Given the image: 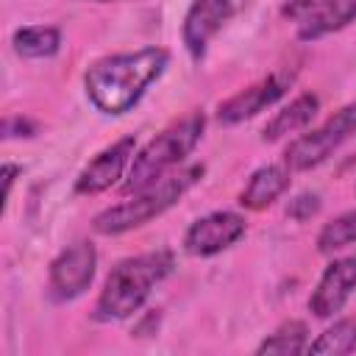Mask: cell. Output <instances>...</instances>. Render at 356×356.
I'll list each match as a JSON object with an SVG mask.
<instances>
[{"instance_id":"ffe728a7","label":"cell","mask_w":356,"mask_h":356,"mask_svg":"<svg viewBox=\"0 0 356 356\" xmlns=\"http://www.w3.org/2000/svg\"><path fill=\"white\" fill-rule=\"evenodd\" d=\"M36 136V122L22 117V114H11L3 120V139H31Z\"/></svg>"},{"instance_id":"8fae6325","label":"cell","mask_w":356,"mask_h":356,"mask_svg":"<svg viewBox=\"0 0 356 356\" xmlns=\"http://www.w3.org/2000/svg\"><path fill=\"white\" fill-rule=\"evenodd\" d=\"M134 150H136V139L134 136H122L117 139L114 145L103 147L75 178V192L78 195H100L106 189H111L125 167H131V159H134Z\"/></svg>"},{"instance_id":"44dd1931","label":"cell","mask_w":356,"mask_h":356,"mask_svg":"<svg viewBox=\"0 0 356 356\" xmlns=\"http://www.w3.org/2000/svg\"><path fill=\"white\" fill-rule=\"evenodd\" d=\"M325 3L328 0H286L284 8H281V14L286 19H292V22H303L306 17H312L314 11H320Z\"/></svg>"},{"instance_id":"7a4b0ae2","label":"cell","mask_w":356,"mask_h":356,"mask_svg":"<svg viewBox=\"0 0 356 356\" xmlns=\"http://www.w3.org/2000/svg\"><path fill=\"white\" fill-rule=\"evenodd\" d=\"M172 267H175V256L167 248L120 259L108 270L103 289L95 300V320L120 323L136 314L147 303L150 292L172 273Z\"/></svg>"},{"instance_id":"7402d4cb","label":"cell","mask_w":356,"mask_h":356,"mask_svg":"<svg viewBox=\"0 0 356 356\" xmlns=\"http://www.w3.org/2000/svg\"><path fill=\"white\" fill-rule=\"evenodd\" d=\"M17 172H19V167H17V164H3V200H8Z\"/></svg>"},{"instance_id":"9a60e30c","label":"cell","mask_w":356,"mask_h":356,"mask_svg":"<svg viewBox=\"0 0 356 356\" xmlns=\"http://www.w3.org/2000/svg\"><path fill=\"white\" fill-rule=\"evenodd\" d=\"M11 44L22 58H50L61 47V31L56 25H22L11 33Z\"/></svg>"},{"instance_id":"8992f818","label":"cell","mask_w":356,"mask_h":356,"mask_svg":"<svg viewBox=\"0 0 356 356\" xmlns=\"http://www.w3.org/2000/svg\"><path fill=\"white\" fill-rule=\"evenodd\" d=\"M95 273H97V248L89 239H78L50 261L47 295L56 303H70L92 286Z\"/></svg>"},{"instance_id":"7c38bea8","label":"cell","mask_w":356,"mask_h":356,"mask_svg":"<svg viewBox=\"0 0 356 356\" xmlns=\"http://www.w3.org/2000/svg\"><path fill=\"white\" fill-rule=\"evenodd\" d=\"M289 189V167L284 164H264L248 175V184L242 186L236 203L250 211H261L273 206L284 192Z\"/></svg>"},{"instance_id":"603a6c76","label":"cell","mask_w":356,"mask_h":356,"mask_svg":"<svg viewBox=\"0 0 356 356\" xmlns=\"http://www.w3.org/2000/svg\"><path fill=\"white\" fill-rule=\"evenodd\" d=\"M95 3H114V0H95Z\"/></svg>"},{"instance_id":"4fadbf2b","label":"cell","mask_w":356,"mask_h":356,"mask_svg":"<svg viewBox=\"0 0 356 356\" xmlns=\"http://www.w3.org/2000/svg\"><path fill=\"white\" fill-rule=\"evenodd\" d=\"M317 111H320V97L314 92H303V95H298L295 100H289L281 111H275L264 122L261 139L264 142H278V139H284L289 134H298V131H303L317 117Z\"/></svg>"},{"instance_id":"3957f363","label":"cell","mask_w":356,"mask_h":356,"mask_svg":"<svg viewBox=\"0 0 356 356\" xmlns=\"http://www.w3.org/2000/svg\"><path fill=\"white\" fill-rule=\"evenodd\" d=\"M203 172H206L203 164H189L178 172H167L159 181H153L150 186L134 192V197L100 211L92 220V228L103 236H120V234H128L134 228H142L150 220L161 217L167 209H172L203 178Z\"/></svg>"},{"instance_id":"6da1fadb","label":"cell","mask_w":356,"mask_h":356,"mask_svg":"<svg viewBox=\"0 0 356 356\" xmlns=\"http://www.w3.org/2000/svg\"><path fill=\"white\" fill-rule=\"evenodd\" d=\"M170 64V53L164 47H139L134 53H114L97 58L83 72V89L89 103L108 117H120L131 111L153 81Z\"/></svg>"},{"instance_id":"30bf717a","label":"cell","mask_w":356,"mask_h":356,"mask_svg":"<svg viewBox=\"0 0 356 356\" xmlns=\"http://www.w3.org/2000/svg\"><path fill=\"white\" fill-rule=\"evenodd\" d=\"M356 289V253L334 259L309 295V312L320 320L339 314Z\"/></svg>"},{"instance_id":"52a82bcc","label":"cell","mask_w":356,"mask_h":356,"mask_svg":"<svg viewBox=\"0 0 356 356\" xmlns=\"http://www.w3.org/2000/svg\"><path fill=\"white\" fill-rule=\"evenodd\" d=\"M292 81H295L292 72H270V75L259 78L256 83L239 89L236 95H231L228 100H222L217 106L220 125H239V122L261 114L264 108H270L273 103H278L286 95Z\"/></svg>"},{"instance_id":"ba28073f","label":"cell","mask_w":356,"mask_h":356,"mask_svg":"<svg viewBox=\"0 0 356 356\" xmlns=\"http://www.w3.org/2000/svg\"><path fill=\"white\" fill-rule=\"evenodd\" d=\"M245 217L236 211H209L197 217L184 234V250L189 256H217L245 236Z\"/></svg>"},{"instance_id":"5bb4252c","label":"cell","mask_w":356,"mask_h":356,"mask_svg":"<svg viewBox=\"0 0 356 356\" xmlns=\"http://www.w3.org/2000/svg\"><path fill=\"white\" fill-rule=\"evenodd\" d=\"M356 19V0H328L320 11L298 22V39L300 42H317L323 36H331L342 28H348Z\"/></svg>"},{"instance_id":"ac0fdd59","label":"cell","mask_w":356,"mask_h":356,"mask_svg":"<svg viewBox=\"0 0 356 356\" xmlns=\"http://www.w3.org/2000/svg\"><path fill=\"white\" fill-rule=\"evenodd\" d=\"M353 242H356V209H350V211L328 220L320 228L314 245H317V250L323 256H331V253H337V250H342V248H348Z\"/></svg>"},{"instance_id":"9c48e42d","label":"cell","mask_w":356,"mask_h":356,"mask_svg":"<svg viewBox=\"0 0 356 356\" xmlns=\"http://www.w3.org/2000/svg\"><path fill=\"white\" fill-rule=\"evenodd\" d=\"M234 17V0H192L184 22L181 42L192 61H200L209 50V42L222 31V25Z\"/></svg>"},{"instance_id":"277c9868","label":"cell","mask_w":356,"mask_h":356,"mask_svg":"<svg viewBox=\"0 0 356 356\" xmlns=\"http://www.w3.org/2000/svg\"><path fill=\"white\" fill-rule=\"evenodd\" d=\"M206 131V114L200 108L184 114L181 120L170 122L164 131H159L134 159L128 167V178L122 184L125 192H139L145 186H150L153 181H159L161 175L172 172L181 161H186V156L200 145Z\"/></svg>"},{"instance_id":"2e32d148","label":"cell","mask_w":356,"mask_h":356,"mask_svg":"<svg viewBox=\"0 0 356 356\" xmlns=\"http://www.w3.org/2000/svg\"><path fill=\"white\" fill-rule=\"evenodd\" d=\"M353 350H356V317L337 320L306 348V353H317V356H348Z\"/></svg>"},{"instance_id":"d6986e66","label":"cell","mask_w":356,"mask_h":356,"mask_svg":"<svg viewBox=\"0 0 356 356\" xmlns=\"http://www.w3.org/2000/svg\"><path fill=\"white\" fill-rule=\"evenodd\" d=\"M323 209V200L317 192H300L286 203V217L295 222H309Z\"/></svg>"},{"instance_id":"e0dca14e","label":"cell","mask_w":356,"mask_h":356,"mask_svg":"<svg viewBox=\"0 0 356 356\" xmlns=\"http://www.w3.org/2000/svg\"><path fill=\"white\" fill-rule=\"evenodd\" d=\"M306 348H309V328H306V323L303 320H286V323H281L273 334H267L259 342L256 353L259 356H264V353L286 356V353H306Z\"/></svg>"},{"instance_id":"5b68a950","label":"cell","mask_w":356,"mask_h":356,"mask_svg":"<svg viewBox=\"0 0 356 356\" xmlns=\"http://www.w3.org/2000/svg\"><path fill=\"white\" fill-rule=\"evenodd\" d=\"M356 139V100L342 106L331 120H325L320 128L300 134L292 139L284 150V164L289 172H306L328 161L345 142Z\"/></svg>"}]
</instances>
